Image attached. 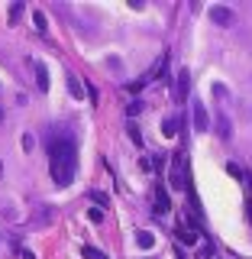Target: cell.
Segmentation results:
<instances>
[{
	"label": "cell",
	"mask_w": 252,
	"mask_h": 259,
	"mask_svg": "<svg viewBox=\"0 0 252 259\" xmlns=\"http://www.w3.org/2000/svg\"><path fill=\"white\" fill-rule=\"evenodd\" d=\"M48 168H52V182L59 188H68L75 182V172H78V143L71 133H55L52 136V146H48Z\"/></svg>",
	"instance_id": "6da1fadb"
},
{
	"label": "cell",
	"mask_w": 252,
	"mask_h": 259,
	"mask_svg": "<svg viewBox=\"0 0 252 259\" xmlns=\"http://www.w3.org/2000/svg\"><path fill=\"white\" fill-rule=\"evenodd\" d=\"M168 185H172L175 191H188L191 188V178H188V156H184V149H178L172 162H168Z\"/></svg>",
	"instance_id": "7a4b0ae2"
},
{
	"label": "cell",
	"mask_w": 252,
	"mask_h": 259,
	"mask_svg": "<svg viewBox=\"0 0 252 259\" xmlns=\"http://www.w3.org/2000/svg\"><path fill=\"white\" fill-rule=\"evenodd\" d=\"M188 91H191V71L181 68V71H178V78H175V101L184 104V101H188Z\"/></svg>",
	"instance_id": "3957f363"
},
{
	"label": "cell",
	"mask_w": 252,
	"mask_h": 259,
	"mask_svg": "<svg viewBox=\"0 0 252 259\" xmlns=\"http://www.w3.org/2000/svg\"><path fill=\"white\" fill-rule=\"evenodd\" d=\"M210 20H214L217 26H233V23H236V13H233L230 7H210Z\"/></svg>",
	"instance_id": "277c9868"
},
{
	"label": "cell",
	"mask_w": 252,
	"mask_h": 259,
	"mask_svg": "<svg viewBox=\"0 0 252 259\" xmlns=\"http://www.w3.org/2000/svg\"><path fill=\"white\" fill-rule=\"evenodd\" d=\"M191 117H194V130H197V133H207V130H210V117H207V107H204V104H194V113H191Z\"/></svg>",
	"instance_id": "5b68a950"
},
{
	"label": "cell",
	"mask_w": 252,
	"mask_h": 259,
	"mask_svg": "<svg viewBox=\"0 0 252 259\" xmlns=\"http://www.w3.org/2000/svg\"><path fill=\"white\" fill-rule=\"evenodd\" d=\"M32 71H36V88H39V91H48V88H52V81H48V68H45V62H32Z\"/></svg>",
	"instance_id": "8992f818"
},
{
	"label": "cell",
	"mask_w": 252,
	"mask_h": 259,
	"mask_svg": "<svg viewBox=\"0 0 252 259\" xmlns=\"http://www.w3.org/2000/svg\"><path fill=\"white\" fill-rule=\"evenodd\" d=\"M168 210H172V198H168V191L156 185V217H165Z\"/></svg>",
	"instance_id": "52a82bcc"
},
{
	"label": "cell",
	"mask_w": 252,
	"mask_h": 259,
	"mask_svg": "<svg viewBox=\"0 0 252 259\" xmlns=\"http://www.w3.org/2000/svg\"><path fill=\"white\" fill-rule=\"evenodd\" d=\"M217 136H220V140H230V136H233V123H230V117H226V113L217 117Z\"/></svg>",
	"instance_id": "ba28073f"
},
{
	"label": "cell",
	"mask_w": 252,
	"mask_h": 259,
	"mask_svg": "<svg viewBox=\"0 0 252 259\" xmlns=\"http://www.w3.org/2000/svg\"><path fill=\"white\" fill-rule=\"evenodd\" d=\"M52 217H55V207H39V214H36V221H32V224H36V227H45V224H52Z\"/></svg>",
	"instance_id": "9c48e42d"
},
{
	"label": "cell",
	"mask_w": 252,
	"mask_h": 259,
	"mask_svg": "<svg viewBox=\"0 0 252 259\" xmlns=\"http://www.w3.org/2000/svg\"><path fill=\"white\" fill-rule=\"evenodd\" d=\"M178 240L184 243V246H194V243H197V233L191 230V227H178V233H175Z\"/></svg>",
	"instance_id": "30bf717a"
},
{
	"label": "cell",
	"mask_w": 252,
	"mask_h": 259,
	"mask_svg": "<svg viewBox=\"0 0 252 259\" xmlns=\"http://www.w3.org/2000/svg\"><path fill=\"white\" fill-rule=\"evenodd\" d=\"M136 243H139L142 249H152V246H156V233H152V230H139V233H136Z\"/></svg>",
	"instance_id": "8fae6325"
},
{
	"label": "cell",
	"mask_w": 252,
	"mask_h": 259,
	"mask_svg": "<svg viewBox=\"0 0 252 259\" xmlns=\"http://www.w3.org/2000/svg\"><path fill=\"white\" fill-rule=\"evenodd\" d=\"M32 23H36V32H39V36H45V32H48V20H45V13H42V10L32 13Z\"/></svg>",
	"instance_id": "7c38bea8"
},
{
	"label": "cell",
	"mask_w": 252,
	"mask_h": 259,
	"mask_svg": "<svg viewBox=\"0 0 252 259\" xmlns=\"http://www.w3.org/2000/svg\"><path fill=\"white\" fill-rule=\"evenodd\" d=\"M68 94H71V97H78V101L84 97V88L78 84V78H75V75H68Z\"/></svg>",
	"instance_id": "4fadbf2b"
},
{
	"label": "cell",
	"mask_w": 252,
	"mask_h": 259,
	"mask_svg": "<svg viewBox=\"0 0 252 259\" xmlns=\"http://www.w3.org/2000/svg\"><path fill=\"white\" fill-rule=\"evenodd\" d=\"M23 10H26V4H23V0H16V4L10 7V23H20V16H23Z\"/></svg>",
	"instance_id": "5bb4252c"
},
{
	"label": "cell",
	"mask_w": 252,
	"mask_h": 259,
	"mask_svg": "<svg viewBox=\"0 0 252 259\" xmlns=\"http://www.w3.org/2000/svg\"><path fill=\"white\" fill-rule=\"evenodd\" d=\"M81 253H84V259H110L107 253H100V249H97V246H84V249H81Z\"/></svg>",
	"instance_id": "9a60e30c"
},
{
	"label": "cell",
	"mask_w": 252,
	"mask_h": 259,
	"mask_svg": "<svg viewBox=\"0 0 252 259\" xmlns=\"http://www.w3.org/2000/svg\"><path fill=\"white\" fill-rule=\"evenodd\" d=\"M175 130H178V120H172V117L162 120V133H165V136H175Z\"/></svg>",
	"instance_id": "2e32d148"
},
{
	"label": "cell",
	"mask_w": 252,
	"mask_h": 259,
	"mask_svg": "<svg viewBox=\"0 0 252 259\" xmlns=\"http://www.w3.org/2000/svg\"><path fill=\"white\" fill-rule=\"evenodd\" d=\"M129 140H133L136 146H142V133H139V126H136V123H129Z\"/></svg>",
	"instance_id": "e0dca14e"
},
{
	"label": "cell",
	"mask_w": 252,
	"mask_h": 259,
	"mask_svg": "<svg viewBox=\"0 0 252 259\" xmlns=\"http://www.w3.org/2000/svg\"><path fill=\"white\" fill-rule=\"evenodd\" d=\"M87 217H91L94 224H104V207H91V210H87Z\"/></svg>",
	"instance_id": "ac0fdd59"
},
{
	"label": "cell",
	"mask_w": 252,
	"mask_h": 259,
	"mask_svg": "<svg viewBox=\"0 0 252 259\" xmlns=\"http://www.w3.org/2000/svg\"><path fill=\"white\" fill-rule=\"evenodd\" d=\"M226 172H230L233 178H246V172H242V168L236 165V162H230V165H226Z\"/></svg>",
	"instance_id": "d6986e66"
},
{
	"label": "cell",
	"mask_w": 252,
	"mask_h": 259,
	"mask_svg": "<svg viewBox=\"0 0 252 259\" xmlns=\"http://www.w3.org/2000/svg\"><path fill=\"white\" fill-rule=\"evenodd\" d=\"M142 107H145L142 101H133V104H129V107H126V113H129V117H136V113H142Z\"/></svg>",
	"instance_id": "ffe728a7"
},
{
	"label": "cell",
	"mask_w": 252,
	"mask_h": 259,
	"mask_svg": "<svg viewBox=\"0 0 252 259\" xmlns=\"http://www.w3.org/2000/svg\"><path fill=\"white\" fill-rule=\"evenodd\" d=\"M23 149H26V152L32 149V133H26V136H23Z\"/></svg>",
	"instance_id": "44dd1931"
},
{
	"label": "cell",
	"mask_w": 252,
	"mask_h": 259,
	"mask_svg": "<svg viewBox=\"0 0 252 259\" xmlns=\"http://www.w3.org/2000/svg\"><path fill=\"white\" fill-rule=\"evenodd\" d=\"M214 97H226V88L223 84H214Z\"/></svg>",
	"instance_id": "7402d4cb"
},
{
	"label": "cell",
	"mask_w": 252,
	"mask_h": 259,
	"mask_svg": "<svg viewBox=\"0 0 252 259\" xmlns=\"http://www.w3.org/2000/svg\"><path fill=\"white\" fill-rule=\"evenodd\" d=\"M242 182H246V188L252 191V172H246V178H242Z\"/></svg>",
	"instance_id": "603a6c76"
},
{
	"label": "cell",
	"mask_w": 252,
	"mask_h": 259,
	"mask_svg": "<svg viewBox=\"0 0 252 259\" xmlns=\"http://www.w3.org/2000/svg\"><path fill=\"white\" fill-rule=\"evenodd\" d=\"M20 256H23V259H36V253H29V249H23Z\"/></svg>",
	"instance_id": "cb8c5ba5"
},
{
	"label": "cell",
	"mask_w": 252,
	"mask_h": 259,
	"mask_svg": "<svg viewBox=\"0 0 252 259\" xmlns=\"http://www.w3.org/2000/svg\"><path fill=\"white\" fill-rule=\"evenodd\" d=\"M246 217H249V221H252V201H249V204H246Z\"/></svg>",
	"instance_id": "d4e9b609"
},
{
	"label": "cell",
	"mask_w": 252,
	"mask_h": 259,
	"mask_svg": "<svg viewBox=\"0 0 252 259\" xmlns=\"http://www.w3.org/2000/svg\"><path fill=\"white\" fill-rule=\"evenodd\" d=\"M0 120H4V107H0Z\"/></svg>",
	"instance_id": "484cf974"
}]
</instances>
